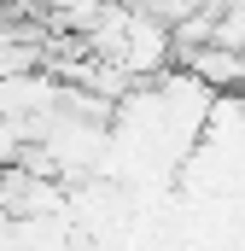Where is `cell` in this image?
I'll return each instance as SVG.
<instances>
[{
    "label": "cell",
    "instance_id": "obj_1",
    "mask_svg": "<svg viewBox=\"0 0 245 251\" xmlns=\"http://www.w3.org/2000/svg\"><path fill=\"white\" fill-rule=\"evenodd\" d=\"M210 18V41L228 47V53H245V0H222L204 12Z\"/></svg>",
    "mask_w": 245,
    "mask_h": 251
}]
</instances>
